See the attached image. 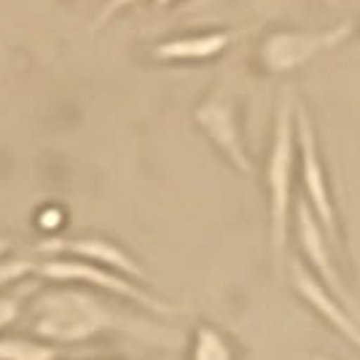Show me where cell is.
<instances>
[{"label":"cell","mask_w":360,"mask_h":360,"mask_svg":"<svg viewBox=\"0 0 360 360\" xmlns=\"http://www.w3.org/2000/svg\"><path fill=\"white\" fill-rule=\"evenodd\" d=\"M35 271L46 277V280H54V283H86L91 288H100V290H108L113 296H121V299L132 301L143 309H153V312H172L169 304L159 301L156 296L146 293L143 288H137L132 280H127L119 271L108 269V266H100V264H91V261H84V258H73V255H60V258H51V261H44L38 264Z\"/></svg>","instance_id":"277c9868"},{"label":"cell","mask_w":360,"mask_h":360,"mask_svg":"<svg viewBox=\"0 0 360 360\" xmlns=\"http://www.w3.org/2000/svg\"><path fill=\"white\" fill-rule=\"evenodd\" d=\"M296 105L283 100L274 116L269 162H266V188H269V224L271 253L277 269H283L288 245V221L293 205V175H296Z\"/></svg>","instance_id":"7a4b0ae2"},{"label":"cell","mask_w":360,"mask_h":360,"mask_svg":"<svg viewBox=\"0 0 360 360\" xmlns=\"http://www.w3.org/2000/svg\"><path fill=\"white\" fill-rule=\"evenodd\" d=\"M38 264H32L27 258H11V261H0V290L8 285H14L16 280L27 277L30 271H35Z\"/></svg>","instance_id":"5bb4252c"},{"label":"cell","mask_w":360,"mask_h":360,"mask_svg":"<svg viewBox=\"0 0 360 360\" xmlns=\"http://www.w3.org/2000/svg\"><path fill=\"white\" fill-rule=\"evenodd\" d=\"M296 153H299V172L301 186H304V202L309 205L312 215L323 229V234L328 237L333 248H345V237H342V226H339V215L333 207V196H330L328 175H326V165L320 159L317 150L315 129H312V119L301 105H296Z\"/></svg>","instance_id":"3957f363"},{"label":"cell","mask_w":360,"mask_h":360,"mask_svg":"<svg viewBox=\"0 0 360 360\" xmlns=\"http://www.w3.org/2000/svg\"><path fill=\"white\" fill-rule=\"evenodd\" d=\"M194 121L240 175H248V178L253 175V162H250L245 143H242L237 110H234V103L226 91H212L205 103H199L194 110Z\"/></svg>","instance_id":"8992f818"},{"label":"cell","mask_w":360,"mask_h":360,"mask_svg":"<svg viewBox=\"0 0 360 360\" xmlns=\"http://www.w3.org/2000/svg\"><path fill=\"white\" fill-rule=\"evenodd\" d=\"M32 288L35 285L25 283L22 288H14V290H8V293H0V330L8 328L16 317L22 315V304H25V299L32 293Z\"/></svg>","instance_id":"4fadbf2b"},{"label":"cell","mask_w":360,"mask_h":360,"mask_svg":"<svg viewBox=\"0 0 360 360\" xmlns=\"http://www.w3.org/2000/svg\"><path fill=\"white\" fill-rule=\"evenodd\" d=\"M6 250H8V240H6V237H0V255L6 253Z\"/></svg>","instance_id":"2e32d148"},{"label":"cell","mask_w":360,"mask_h":360,"mask_svg":"<svg viewBox=\"0 0 360 360\" xmlns=\"http://www.w3.org/2000/svg\"><path fill=\"white\" fill-rule=\"evenodd\" d=\"M38 250H41V253H51V255H73V258H84V261L100 264V266H108V269L119 271V274H127V277H137V280L146 277V271L140 269V264H137L132 255L124 253L116 242H108V240H103V237L49 240V242H41Z\"/></svg>","instance_id":"9c48e42d"},{"label":"cell","mask_w":360,"mask_h":360,"mask_svg":"<svg viewBox=\"0 0 360 360\" xmlns=\"http://www.w3.org/2000/svg\"><path fill=\"white\" fill-rule=\"evenodd\" d=\"M169 3H178V0H156V6H169Z\"/></svg>","instance_id":"e0dca14e"},{"label":"cell","mask_w":360,"mask_h":360,"mask_svg":"<svg viewBox=\"0 0 360 360\" xmlns=\"http://www.w3.org/2000/svg\"><path fill=\"white\" fill-rule=\"evenodd\" d=\"M0 360H57V349L44 342L6 336L0 339Z\"/></svg>","instance_id":"7c38bea8"},{"label":"cell","mask_w":360,"mask_h":360,"mask_svg":"<svg viewBox=\"0 0 360 360\" xmlns=\"http://www.w3.org/2000/svg\"><path fill=\"white\" fill-rule=\"evenodd\" d=\"M191 360H234V352L218 330L210 326H199L194 330Z\"/></svg>","instance_id":"8fae6325"},{"label":"cell","mask_w":360,"mask_h":360,"mask_svg":"<svg viewBox=\"0 0 360 360\" xmlns=\"http://www.w3.org/2000/svg\"><path fill=\"white\" fill-rule=\"evenodd\" d=\"M237 38V32H196V35H183V38H172L153 49V57L165 62H196V60H210L215 54H221L224 49L231 46Z\"/></svg>","instance_id":"30bf717a"},{"label":"cell","mask_w":360,"mask_h":360,"mask_svg":"<svg viewBox=\"0 0 360 360\" xmlns=\"http://www.w3.org/2000/svg\"><path fill=\"white\" fill-rule=\"evenodd\" d=\"M312 360H330V358H323V355H317V358H312Z\"/></svg>","instance_id":"ac0fdd59"},{"label":"cell","mask_w":360,"mask_h":360,"mask_svg":"<svg viewBox=\"0 0 360 360\" xmlns=\"http://www.w3.org/2000/svg\"><path fill=\"white\" fill-rule=\"evenodd\" d=\"M137 3H143V0H105L103 11H100L97 19H94V30H97V27H103V25H108V19H113L119 11L129 8V6H137Z\"/></svg>","instance_id":"9a60e30c"},{"label":"cell","mask_w":360,"mask_h":360,"mask_svg":"<svg viewBox=\"0 0 360 360\" xmlns=\"http://www.w3.org/2000/svg\"><path fill=\"white\" fill-rule=\"evenodd\" d=\"M352 32V22H342L330 30L320 32H271L261 44V62L274 75L293 73L315 60L320 51L333 49Z\"/></svg>","instance_id":"5b68a950"},{"label":"cell","mask_w":360,"mask_h":360,"mask_svg":"<svg viewBox=\"0 0 360 360\" xmlns=\"http://www.w3.org/2000/svg\"><path fill=\"white\" fill-rule=\"evenodd\" d=\"M290 277H293V288L301 299L307 301L317 315L323 317L326 323H330L333 328L339 330L342 336H347L355 347H360V320L349 309H347L342 301L330 293L328 288L317 280L312 271L307 269L301 261L290 264Z\"/></svg>","instance_id":"ba28073f"},{"label":"cell","mask_w":360,"mask_h":360,"mask_svg":"<svg viewBox=\"0 0 360 360\" xmlns=\"http://www.w3.org/2000/svg\"><path fill=\"white\" fill-rule=\"evenodd\" d=\"M296 234H299V248L301 255L307 258V269L315 274L323 285L328 288L336 299L345 304L347 309L360 320V307L355 304V299L349 296L345 280L339 277V271L333 266V258H330V242L323 234V229L317 224V218L312 215L309 205L304 202V196L296 199Z\"/></svg>","instance_id":"52a82bcc"},{"label":"cell","mask_w":360,"mask_h":360,"mask_svg":"<svg viewBox=\"0 0 360 360\" xmlns=\"http://www.w3.org/2000/svg\"><path fill=\"white\" fill-rule=\"evenodd\" d=\"M119 328H135V323L94 293L75 288L46 290L32 304L30 330L38 339L54 345H78Z\"/></svg>","instance_id":"6da1fadb"}]
</instances>
